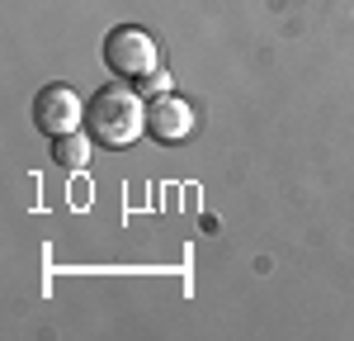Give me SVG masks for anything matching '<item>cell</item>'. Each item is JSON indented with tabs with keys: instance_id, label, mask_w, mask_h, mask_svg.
<instances>
[{
	"instance_id": "cell-5",
	"label": "cell",
	"mask_w": 354,
	"mask_h": 341,
	"mask_svg": "<svg viewBox=\"0 0 354 341\" xmlns=\"http://www.w3.org/2000/svg\"><path fill=\"white\" fill-rule=\"evenodd\" d=\"M90 133H81V128H76V133H57L53 138V161L62 170H85V161H90Z\"/></svg>"
},
{
	"instance_id": "cell-4",
	"label": "cell",
	"mask_w": 354,
	"mask_h": 341,
	"mask_svg": "<svg viewBox=\"0 0 354 341\" xmlns=\"http://www.w3.org/2000/svg\"><path fill=\"white\" fill-rule=\"evenodd\" d=\"M189 133H194V105L189 100H180L175 90H161V95L147 100V138L175 147V142H185Z\"/></svg>"
},
{
	"instance_id": "cell-2",
	"label": "cell",
	"mask_w": 354,
	"mask_h": 341,
	"mask_svg": "<svg viewBox=\"0 0 354 341\" xmlns=\"http://www.w3.org/2000/svg\"><path fill=\"white\" fill-rule=\"evenodd\" d=\"M104 67H109L118 81H142L147 71H156L161 67V48H156V38L147 33V28L137 24H118L104 38Z\"/></svg>"
},
{
	"instance_id": "cell-3",
	"label": "cell",
	"mask_w": 354,
	"mask_h": 341,
	"mask_svg": "<svg viewBox=\"0 0 354 341\" xmlns=\"http://www.w3.org/2000/svg\"><path fill=\"white\" fill-rule=\"evenodd\" d=\"M33 123H38V133H76L85 123V100L71 90V85H43L38 95H33Z\"/></svg>"
},
{
	"instance_id": "cell-1",
	"label": "cell",
	"mask_w": 354,
	"mask_h": 341,
	"mask_svg": "<svg viewBox=\"0 0 354 341\" xmlns=\"http://www.w3.org/2000/svg\"><path fill=\"white\" fill-rule=\"evenodd\" d=\"M85 133L104 147H133L147 133V95L128 81L100 85L85 100Z\"/></svg>"
},
{
	"instance_id": "cell-6",
	"label": "cell",
	"mask_w": 354,
	"mask_h": 341,
	"mask_svg": "<svg viewBox=\"0 0 354 341\" xmlns=\"http://www.w3.org/2000/svg\"><path fill=\"white\" fill-rule=\"evenodd\" d=\"M137 90H142L147 100H151V95H161V90H170V71H165V67H156V71H147V76L137 81Z\"/></svg>"
}]
</instances>
